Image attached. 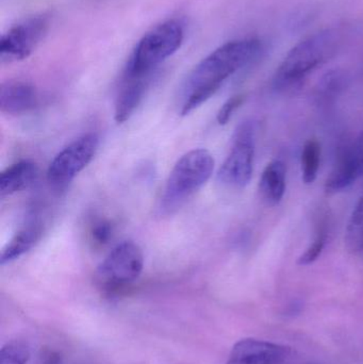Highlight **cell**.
<instances>
[{
  "label": "cell",
  "instance_id": "1",
  "mask_svg": "<svg viewBox=\"0 0 363 364\" xmlns=\"http://www.w3.org/2000/svg\"><path fill=\"white\" fill-rule=\"evenodd\" d=\"M264 44L258 38L229 41L193 68L183 87L181 114L188 115L210 100L236 73L259 59Z\"/></svg>",
  "mask_w": 363,
  "mask_h": 364
},
{
  "label": "cell",
  "instance_id": "2",
  "mask_svg": "<svg viewBox=\"0 0 363 364\" xmlns=\"http://www.w3.org/2000/svg\"><path fill=\"white\" fill-rule=\"evenodd\" d=\"M342 44L337 29L315 32L298 42L283 58L273 77V89L289 91L302 85L318 68L336 55Z\"/></svg>",
  "mask_w": 363,
  "mask_h": 364
},
{
  "label": "cell",
  "instance_id": "3",
  "mask_svg": "<svg viewBox=\"0 0 363 364\" xmlns=\"http://www.w3.org/2000/svg\"><path fill=\"white\" fill-rule=\"evenodd\" d=\"M185 26L178 19H168L144 34L126 64L124 78L153 75L156 68L180 49Z\"/></svg>",
  "mask_w": 363,
  "mask_h": 364
},
{
  "label": "cell",
  "instance_id": "4",
  "mask_svg": "<svg viewBox=\"0 0 363 364\" xmlns=\"http://www.w3.org/2000/svg\"><path fill=\"white\" fill-rule=\"evenodd\" d=\"M215 170V159L207 149H193L177 161L168 176L160 211L173 213L205 186Z\"/></svg>",
  "mask_w": 363,
  "mask_h": 364
},
{
  "label": "cell",
  "instance_id": "5",
  "mask_svg": "<svg viewBox=\"0 0 363 364\" xmlns=\"http://www.w3.org/2000/svg\"><path fill=\"white\" fill-rule=\"evenodd\" d=\"M255 134L253 122L245 121L238 126L232 138V151L217 173L220 182L236 188L249 183L254 171Z\"/></svg>",
  "mask_w": 363,
  "mask_h": 364
},
{
  "label": "cell",
  "instance_id": "6",
  "mask_svg": "<svg viewBox=\"0 0 363 364\" xmlns=\"http://www.w3.org/2000/svg\"><path fill=\"white\" fill-rule=\"evenodd\" d=\"M50 23L51 15L42 12L13 25L0 38V62L14 63L27 59L48 33Z\"/></svg>",
  "mask_w": 363,
  "mask_h": 364
},
{
  "label": "cell",
  "instance_id": "7",
  "mask_svg": "<svg viewBox=\"0 0 363 364\" xmlns=\"http://www.w3.org/2000/svg\"><path fill=\"white\" fill-rule=\"evenodd\" d=\"M144 256L138 244L125 241L115 246L98 267L96 276L99 284L109 290L132 284L140 277Z\"/></svg>",
  "mask_w": 363,
  "mask_h": 364
},
{
  "label": "cell",
  "instance_id": "8",
  "mask_svg": "<svg viewBox=\"0 0 363 364\" xmlns=\"http://www.w3.org/2000/svg\"><path fill=\"white\" fill-rule=\"evenodd\" d=\"M98 146L97 134H87L62 149L47 171V179L50 186L55 188H65L89 166L97 153Z\"/></svg>",
  "mask_w": 363,
  "mask_h": 364
},
{
  "label": "cell",
  "instance_id": "9",
  "mask_svg": "<svg viewBox=\"0 0 363 364\" xmlns=\"http://www.w3.org/2000/svg\"><path fill=\"white\" fill-rule=\"evenodd\" d=\"M290 353L289 348L272 342L244 339L234 346L226 364H287Z\"/></svg>",
  "mask_w": 363,
  "mask_h": 364
},
{
  "label": "cell",
  "instance_id": "10",
  "mask_svg": "<svg viewBox=\"0 0 363 364\" xmlns=\"http://www.w3.org/2000/svg\"><path fill=\"white\" fill-rule=\"evenodd\" d=\"M38 91L25 81L10 80L0 85V111L6 114L18 115L36 108Z\"/></svg>",
  "mask_w": 363,
  "mask_h": 364
},
{
  "label": "cell",
  "instance_id": "11",
  "mask_svg": "<svg viewBox=\"0 0 363 364\" xmlns=\"http://www.w3.org/2000/svg\"><path fill=\"white\" fill-rule=\"evenodd\" d=\"M151 78V75L124 78L123 87L115 104L114 119L117 124L125 123L134 114L144 98Z\"/></svg>",
  "mask_w": 363,
  "mask_h": 364
},
{
  "label": "cell",
  "instance_id": "12",
  "mask_svg": "<svg viewBox=\"0 0 363 364\" xmlns=\"http://www.w3.org/2000/svg\"><path fill=\"white\" fill-rule=\"evenodd\" d=\"M42 235V223L38 222V220L28 222L2 248L0 254V264H8L27 254L38 243Z\"/></svg>",
  "mask_w": 363,
  "mask_h": 364
},
{
  "label": "cell",
  "instance_id": "13",
  "mask_svg": "<svg viewBox=\"0 0 363 364\" xmlns=\"http://www.w3.org/2000/svg\"><path fill=\"white\" fill-rule=\"evenodd\" d=\"M38 178V166L23 160L2 171L0 174V197L10 196L30 188Z\"/></svg>",
  "mask_w": 363,
  "mask_h": 364
},
{
  "label": "cell",
  "instance_id": "14",
  "mask_svg": "<svg viewBox=\"0 0 363 364\" xmlns=\"http://www.w3.org/2000/svg\"><path fill=\"white\" fill-rule=\"evenodd\" d=\"M359 168L354 159L351 149L347 147L337 159L332 173L325 183L327 194H336L355 183L359 177Z\"/></svg>",
  "mask_w": 363,
  "mask_h": 364
},
{
  "label": "cell",
  "instance_id": "15",
  "mask_svg": "<svg viewBox=\"0 0 363 364\" xmlns=\"http://www.w3.org/2000/svg\"><path fill=\"white\" fill-rule=\"evenodd\" d=\"M287 168L281 160L271 162L264 168L260 179V193L268 205H276L281 203L286 192Z\"/></svg>",
  "mask_w": 363,
  "mask_h": 364
},
{
  "label": "cell",
  "instance_id": "16",
  "mask_svg": "<svg viewBox=\"0 0 363 364\" xmlns=\"http://www.w3.org/2000/svg\"><path fill=\"white\" fill-rule=\"evenodd\" d=\"M347 77L340 70H332L327 73L320 81L317 87L318 102L320 104H330L334 102L345 90Z\"/></svg>",
  "mask_w": 363,
  "mask_h": 364
},
{
  "label": "cell",
  "instance_id": "17",
  "mask_svg": "<svg viewBox=\"0 0 363 364\" xmlns=\"http://www.w3.org/2000/svg\"><path fill=\"white\" fill-rule=\"evenodd\" d=\"M345 245L352 254H358L363 250V194L347 224Z\"/></svg>",
  "mask_w": 363,
  "mask_h": 364
},
{
  "label": "cell",
  "instance_id": "18",
  "mask_svg": "<svg viewBox=\"0 0 363 364\" xmlns=\"http://www.w3.org/2000/svg\"><path fill=\"white\" fill-rule=\"evenodd\" d=\"M321 145L317 140H308L305 143L302 153L303 181L311 184L317 179L321 161Z\"/></svg>",
  "mask_w": 363,
  "mask_h": 364
},
{
  "label": "cell",
  "instance_id": "19",
  "mask_svg": "<svg viewBox=\"0 0 363 364\" xmlns=\"http://www.w3.org/2000/svg\"><path fill=\"white\" fill-rule=\"evenodd\" d=\"M330 228L326 218H322L317 224V232L313 243L307 248L306 252L298 258V265H309L318 260L324 247L327 243L328 235H330Z\"/></svg>",
  "mask_w": 363,
  "mask_h": 364
},
{
  "label": "cell",
  "instance_id": "20",
  "mask_svg": "<svg viewBox=\"0 0 363 364\" xmlns=\"http://www.w3.org/2000/svg\"><path fill=\"white\" fill-rule=\"evenodd\" d=\"M29 357L27 344L14 340L2 346L0 350V364H26Z\"/></svg>",
  "mask_w": 363,
  "mask_h": 364
},
{
  "label": "cell",
  "instance_id": "21",
  "mask_svg": "<svg viewBox=\"0 0 363 364\" xmlns=\"http://www.w3.org/2000/svg\"><path fill=\"white\" fill-rule=\"evenodd\" d=\"M243 102H244V96L243 95L232 96V98H229V100L222 106L219 113H217V123L221 126L226 125V124L230 121V119H232L234 111L243 104Z\"/></svg>",
  "mask_w": 363,
  "mask_h": 364
},
{
  "label": "cell",
  "instance_id": "22",
  "mask_svg": "<svg viewBox=\"0 0 363 364\" xmlns=\"http://www.w3.org/2000/svg\"><path fill=\"white\" fill-rule=\"evenodd\" d=\"M113 227L110 223L107 220H99L94 225L92 229V237H93L95 243L106 244L112 237Z\"/></svg>",
  "mask_w": 363,
  "mask_h": 364
},
{
  "label": "cell",
  "instance_id": "23",
  "mask_svg": "<svg viewBox=\"0 0 363 364\" xmlns=\"http://www.w3.org/2000/svg\"><path fill=\"white\" fill-rule=\"evenodd\" d=\"M352 154H353L354 159L357 164L359 168L360 174L363 175V132L360 134L359 138L356 140L353 145L350 146Z\"/></svg>",
  "mask_w": 363,
  "mask_h": 364
},
{
  "label": "cell",
  "instance_id": "24",
  "mask_svg": "<svg viewBox=\"0 0 363 364\" xmlns=\"http://www.w3.org/2000/svg\"><path fill=\"white\" fill-rule=\"evenodd\" d=\"M40 364H62V359L58 353L50 352L43 357Z\"/></svg>",
  "mask_w": 363,
  "mask_h": 364
}]
</instances>
